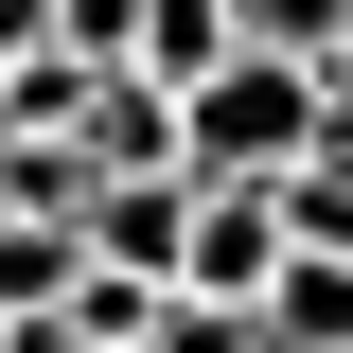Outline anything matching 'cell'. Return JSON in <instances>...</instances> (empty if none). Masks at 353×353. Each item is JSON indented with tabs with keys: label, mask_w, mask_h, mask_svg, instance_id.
<instances>
[{
	"label": "cell",
	"mask_w": 353,
	"mask_h": 353,
	"mask_svg": "<svg viewBox=\"0 0 353 353\" xmlns=\"http://www.w3.org/2000/svg\"><path fill=\"white\" fill-rule=\"evenodd\" d=\"M265 194H283V230H301V248H353V124H318Z\"/></svg>",
	"instance_id": "obj_8"
},
{
	"label": "cell",
	"mask_w": 353,
	"mask_h": 353,
	"mask_svg": "<svg viewBox=\"0 0 353 353\" xmlns=\"http://www.w3.org/2000/svg\"><path fill=\"white\" fill-rule=\"evenodd\" d=\"M318 124H336V106H318L301 53H212V71L176 88V176H283Z\"/></svg>",
	"instance_id": "obj_1"
},
{
	"label": "cell",
	"mask_w": 353,
	"mask_h": 353,
	"mask_svg": "<svg viewBox=\"0 0 353 353\" xmlns=\"http://www.w3.org/2000/svg\"><path fill=\"white\" fill-rule=\"evenodd\" d=\"M88 283V248H71V212H0V318H53Z\"/></svg>",
	"instance_id": "obj_6"
},
{
	"label": "cell",
	"mask_w": 353,
	"mask_h": 353,
	"mask_svg": "<svg viewBox=\"0 0 353 353\" xmlns=\"http://www.w3.org/2000/svg\"><path fill=\"white\" fill-rule=\"evenodd\" d=\"M141 353H265V336H248L230 301H159V336H141Z\"/></svg>",
	"instance_id": "obj_11"
},
{
	"label": "cell",
	"mask_w": 353,
	"mask_h": 353,
	"mask_svg": "<svg viewBox=\"0 0 353 353\" xmlns=\"http://www.w3.org/2000/svg\"><path fill=\"white\" fill-rule=\"evenodd\" d=\"M88 176H106V159H88L71 124H53V141H0V212H88Z\"/></svg>",
	"instance_id": "obj_9"
},
{
	"label": "cell",
	"mask_w": 353,
	"mask_h": 353,
	"mask_svg": "<svg viewBox=\"0 0 353 353\" xmlns=\"http://www.w3.org/2000/svg\"><path fill=\"white\" fill-rule=\"evenodd\" d=\"M265 353H353V248H283L265 265V301H248Z\"/></svg>",
	"instance_id": "obj_5"
},
{
	"label": "cell",
	"mask_w": 353,
	"mask_h": 353,
	"mask_svg": "<svg viewBox=\"0 0 353 353\" xmlns=\"http://www.w3.org/2000/svg\"><path fill=\"white\" fill-rule=\"evenodd\" d=\"M53 36L71 53H124V0H53Z\"/></svg>",
	"instance_id": "obj_12"
},
{
	"label": "cell",
	"mask_w": 353,
	"mask_h": 353,
	"mask_svg": "<svg viewBox=\"0 0 353 353\" xmlns=\"http://www.w3.org/2000/svg\"><path fill=\"white\" fill-rule=\"evenodd\" d=\"M230 53V0H124V71H159V88H194Z\"/></svg>",
	"instance_id": "obj_7"
},
{
	"label": "cell",
	"mask_w": 353,
	"mask_h": 353,
	"mask_svg": "<svg viewBox=\"0 0 353 353\" xmlns=\"http://www.w3.org/2000/svg\"><path fill=\"white\" fill-rule=\"evenodd\" d=\"M318 106H336V124H353V18H336V53H318Z\"/></svg>",
	"instance_id": "obj_13"
},
{
	"label": "cell",
	"mask_w": 353,
	"mask_h": 353,
	"mask_svg": "<svg viewBox=\"0 0 353 353\" xmlns=\"http://www.w3.org/2000/svg\"><path fill=\"white\" fill-rule=\"evenodd\" d=\"M283 248H301V230H283V194H265V176H194V230H176V301H230V318H248Z\"/></svg>",
	"instance_id": "obj_2"
},
{
	"label": "cell",
	"mask_w": 353,
	"mask_h": 353,
	"mask_svg": "<svg viewBox=\"0 0 353 353\" xmlns=\"http://www.w3.org/2000/svg\"><path fill=\"white\" fill-rule=\"evenodd\" d=\"M336 18H353V0H230V53H301V71H318Z\"/></svg>",
	"instance_id": "obj_10"
},
{
	"label": "cell",
	"mask_w": 353,
	"mask_h": 353,
	"mask_svg": "<svg viewBox=\"0 0 353 353\" xmlns=\"http://www.w3.org/2000/svg\"><path fill=\"white\" fill-rule=\"evenodd\" d=\"M176 230H194V176H88L71 248H88V265H124V283H176Z\"/></svg>",
	"instance_id": "obj_3"
},
{
	"label": "cell",
	"mask_w": 353,
	"mask_h": 353,
	"mask_svg": "<svg viewBox=\"0 0 353 353\" xmlns=\"http://www.w3.org/2000/svg\"><path fill=\"white\" fill-rule=\"evenodd\" d=\"M71 141H88L106 176H176V88L106 53V71H88V106H71Z\"/></svg>",
	"instance_id": "obj_4"
}]
</instances>
